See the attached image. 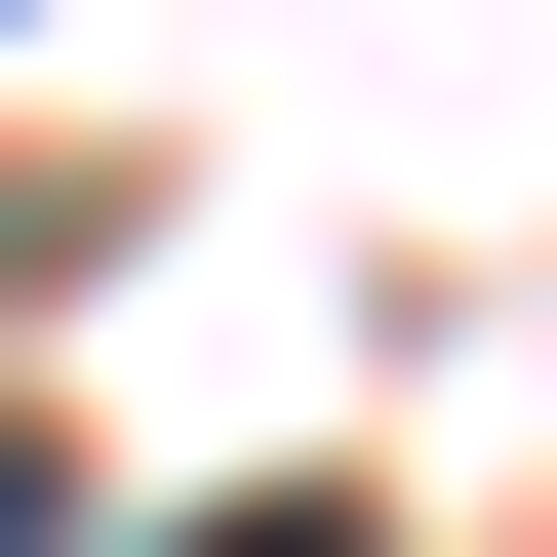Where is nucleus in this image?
Returning <instances> with one entry per match:
<instances>
[{
    "mask_svg": "<svg viewBox=\"0 0 557 557\" xmlns=\"http://www.w3.org/2000/svg\"><path fill=\"white\" fill-rule=\"evenodd\" d=\"M160 557H359V518H319V478H239V518H160Z\"/></svg>",
    "mask_w": 557,
    "mask_h": 557,
    "instance_id": "obj_1",
    "label": "nucleus"
},
{
    "mask_svg": "<svg viewBox=\"0 0 557 557\" xmlns=\"http://www.w3.org/2000/svg\"><path fill=\"white\" fill-rule=\"evenodd\" d=\"M0 557H81V478H40V438H0Z\"/></svg>",
    "mask_w": 557,
    "mask_h": 557,
    "instance_id": "obj_2",
    "label": "nucleus"
}]
</instances>
